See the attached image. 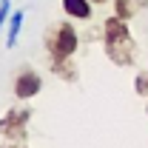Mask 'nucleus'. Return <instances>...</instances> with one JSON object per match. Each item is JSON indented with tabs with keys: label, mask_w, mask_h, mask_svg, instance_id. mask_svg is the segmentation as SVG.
<instances>
[{
	"label": "nucleus",
	"mask_w": 148,
	"mask_h": 148,
	"mask_svg": "<svg viewBox=\"0 0 148 148\" xmlns=\"http://www.w3.org/2000/svg\"><path fill=\"white\" fill-rule=\"evenodd\" d=\"M134 91L140 97H148V71H140L134 77Z\"/></svg>",
	"instance_id": "nucleus-9"
},
{
	"label": "nucleus",
	"mask_w": 148,
	"mask_h": 148,
	"mask_svg": "<svg viewBox=\"0 0 148 148\" xmlns=\"http://www.w3.org/2000/svg\"><path fill=\"white\" fill-rule=\"evenodd\" d=\"M103 43H106V57H108L114 66L125 69L134 66V57H137V43L131 37L128 20L123 17H108L106 20V29H103Z\"/></svg>",
	"instance_id": "nucleus-1"
},
{
	"label": "nucleus",
	"mask_w": 148,
	"mask_h": 148,
	"mask_svg": "<svg viewBox=\"0 0 148 148\" xmlns=\"http://www.w3.org/2000/svg\"><path fill=\"white\" fill-rule=\"evenodd\" d=\"M77 46H80V37L74 32V26L66 23V20L54 23L46 32V51H49V60L51 63H57V60H71L74 51H77Z\"/></svg>",
	"instance_id": "nucleus-2"
},
{
	"label": "nucleus",
	"mask_w": 148,
	"mask_h": 148,
	"mask_svg": "<svg viewBox=\"0 0 148 148\" xmlns=\"http://www.w3.org/2000/svg\"><path fill=\"white\" fill-rule=\"evenodd\" d=\"M23 20H26V12H23V9L12 12V17H9V32H6V46H9V49L17 43V34H20V29H23Z\"/></svg>",
	"instance_id": "nucleus-6"
},
{
	"label": "nucleus",
	"mask_w": 148,
	"mask_h": 148,
	"mask_svg": "<svg viewBox=\"0 0 148 148\" xmlns=\"http://www.w3.org/2000/svg\"><path fill=\"white\" fill-rule=\"evenodd\" d=\"M145 114H148V106H145Z\"/></svg>",
	"instance_id": "nucleus-12"
},
{
	"label": "nucleus",
	"mask_w": 148,
	"mask_h": 148,
	"mask_svg": "<svg viewBox=\"0 0 148 148\" xmlns=\"http://www.w3.org/2000/svg\"><path fill=\"white\" fill-rule=\"evenodd\" d=\"M9 17H12V0H0V32L9 23Z\"/></svg>",
	"instance_id": "nucleus-10"
},
{
	"label": "nucleus",
	"mask_w": 148,
	"mask_h": 148,
	"mask_svg": "<svg viewBox=\"0 0 148 148\" xmlns=\"http://www.w3.org/2000/svg\"><path fill=\"white\" fill-rule=\"evenodd\" d=\"M32 108H12L6 117H0V137L12 143H26V125L32 120Z\"/></svg>",
	"instance_id": "nucleus-3"
},
{
	"label": "nucleus",
	"mask_w": 148,
	"mask_h": 148,
	"mask_svg": "<svg viewBox=\"0 0 148 148\" xmlns=\"http://www.w3.org/2000/svg\"><path fill=\"white\" fill-rule=\"evenodd\" d=\"M114 9H117V17H123V20H131L137 14L134 0H114Z\"/></svg>",
	"instance_id": "nucleus-8"
},
{
	"label": "nucleus",
	"mask_w": 148,
	"mask_h": 148,
	"mask_svg": "<svg viewBox=\"0 0 148 148\" xmlns=\"http://www.w3.org/2000/svg\"><path fill=\"white\" fill-rule=\"evenodd\" d=\"M91 3H106V0H91Z\"/></svg>",
	"instance_id": "nucleus-11"
},
{
	"label": "nucleus",
	"mask_w": 148,
	"mask_h": 148,
	"mask_svg": "<svg viewBox=\"0 0 148 148\" xmlns=\"http://www.w3.org/2000/svg\"><path fill=\"white\" fill-rule=\"evenodd\" d=\"M63 12L74 20H88L91 17V0H63Z\"/></svg>",
	"instance_id": "nucleus-5"
},
{
	"label": "nucleus",
	"mask_w": 148,
	"mask_h": 148,
	"mask_svg": "<svg viewBox=\"0 0 148 148\" xmlns=\"http://www.w3.org/2000/svg\"><path fill=\"white\" fill-rule=\"evenodd\" d=\"M51 71L60 80H66V83H77V69L71 66V60H57V63H51Z\"/></svg>",
	"instance_id": "nucleus-7"
},
{
	"label": "nucleus",
	"mask_w": 148,
	"mask_h": 148,
	"mask_svg": "<svg viewBox=\"0 0 148 148\" xmlns=\"http://www.w3.org/2000/svg\"><path fill=\"white\" fill-rule=\"evenodd\" d=\"M40 88H43V80L34 69H23L14 77V97L17 100H32V97L40 94Z\"/></svg>",
	"instance_id": "nucleus-4"
}]
</instances>
